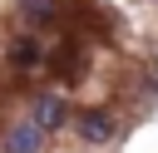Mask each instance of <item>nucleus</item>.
Wrapping results in <instances>:
<instances>
[{"mask_svg":"<svg viewBox=\"0 0 158 153\" xmlns=\"http://www.w3.org/2000/svg\"><path fill=\"white\" fill-rule=\"evenodd\" d=\"M0 153H44V128L35 118H15L0 138Z\"/></svg>","mask_w":158,"mask_h":153,"instance_id":"f257e3e1","label":"nucleus"},{"mask_svg":"<svg viewBox=\"0 0 158 153\" xmlns=\"http://www.w3.org/2000/svg\"><path fill=\"white\" fill-rule=\"evenodd\" d=\"M30 118L49 133V128H59V123H69L74 114H69V104H64V94H40L35 99V109H30Z\"/></svg>","mask_w":158,"mask_h":153,"instance_id":"f03ea898","label":"nucleus"},{"mask_svg":"<svg viewBox=\"0 0 158 153\" xmlns=\"http://www.w3.org/2000/svg\"><path fill=\"white\" fill-rule=\"evenodd\" d=\"M74 128H79L84 143H109V138H114V118H109L104 109H84V114H74Z\"/></svg>","mask_w":158,"mask_h":153,"instance_id":"7ed1b4c3","label":"nucleus"},{"mask_svg":"<svg viewBox=\"0 0 158 153\" xmlns=\"http://www.w3.org/2000/svg\"><path fill=\"white\" fill-rule=\"evenodd\" d=\"M54 15H59V5H54V0H20V20H25L30 30L54 25Z\"/></svg>","mask_w":158,"mask_h":153,"instance_id":"20e7f679","label":"nucleus"},{"mask_svg":"<svg viewBox=\"0 0 158 153\" xmlns=\"http://www.w3.org/2000/svg\"><path fill=\"white\" fill-rule=\"evenodd\" d=\"M44 59V44L35 39V35H20L15 44H10V64H20V69H35Z\"/></svg>","mask_w":158,"mask_h":153,"instance_id":"39448f33","label":"nucleus"}]
</instances>
